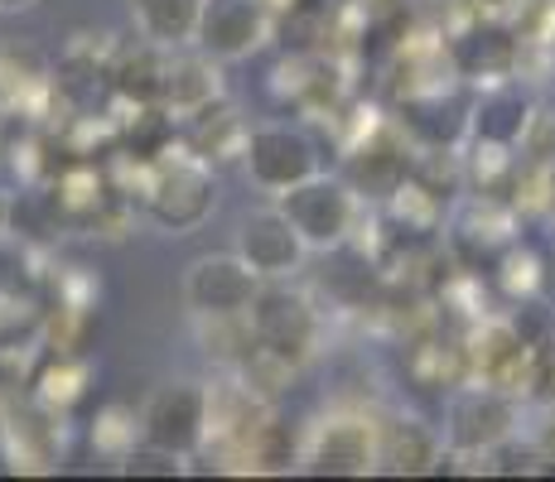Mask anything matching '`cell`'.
<instances>
[{
    "instance_id": "cell-13",
    "label": "cell",
    "mask_w": 555,
    "mask_h": 482,
    "mask_svg": "<svg viewBox=\"0 0 555 482\" xmlns=\"http://www.w3.org/2000/svg\"><path fill=\"white\" fill-rule=\"evenodd\" d=\"M135 19V35L151 49H179L194 44L198 19H203V0H126Z\"/></svg>"
},
{
    "instance_id": "cell-11",
    "label": "cell",
    "mask_w": 555,
    "mask_h": 482,
    "mask_svg": "<svg viewBox=\"0 0 555 482\" xmlns=\"http://www.w3.org/2000/svg\"><path fill=\"white\" fill-rule=\"evenodd\" d=\"M450 444L421 420H397L382 430V468L387 473H405V478H421V473H435L444 464Z\"/></svg>"
},
{
    "instance_id": "cell-14",
    "label": "cell",
    "mask_w": 555,
    "mask_h": 482,
    "mask_svg": "<svg viewBox=\"0 0 555 482\" xmlns=\"http://www.w3.org/2000/svg\"><path fill=\"white\" fill-rule=\"evenodd\" d=\"M44 82H49V63L35 44H20V39L0 44V112L25 106L35 92H44Z\"/></svg>"
},
{
    "instance_id": "cell-7",
    "label": "cell",
    "mask_w": 555,
    "mask_h": 482,
    "mask_svg": "<svg viewBox=\"0 0 555 482\" xmlns=\"http://www.w3.org/2000/svg\"><path fill=\"white\" fill-rule=\"evenodd\" d=\"M517 434V401L503 386H468L450 405V430L444 444L464 448V454H498L507 439Z\"/></svg>"
},
{
    "instance_id": "cell-4",
    "label": "cell",
    "mask_w": 555,
    "mask_h": 482,
    "mask_svg": "<svg viewBox=\"0 0 555 482\" xmlns=\"http://www.w3.org/2000/svg\"><path fill=\"white\" fill-rule=\"evenodd\" d=\"M261 285L237 251H212L184 271V304L194 318H247Z\"/></svg>"
},
{
    "instance_id": "cell-16",
    "label": "cell",
    "mask_w": 555,
    "mask_h": 482,
    "mask_svg": "<svg viewBox=\"0 0 555 482\" xmlns=\"http://www.w3.org/2000/svg\"><path fill=\"white\" fill-rule=\"evenodd\" d=\"M92 444L106 448V454H131L135 444H141V420L135 415H126V411H102V430H92Z\"/></svg>"
},
{
    "instance_id": "cell-18",
    "label": "cell",
    "mask_w": 555,
    "mask_h": 482,
    "mask_svg": "<svg viewBox=\"0 0 555 482\" xmlns=\"http://www.w3.org/2000/svg\"><path fill=\"white\" fill-rule=\"evenodd\" d=\"M10 222H15V198H10V193H5V188H0V242H5Z\"/></svg>"
},
{
    "instance_id": "cell-17",
    "label": "cell",
    "mask_w": 555,
    "mask_h": 482,
    "mask_svg": "<svg viewBox=\"0 0 555 482\" xmlns=\"http://www.w3.org/2000/svg\"><path fill=\"white\" fill-rule=\"evenodd\" d=\"M527 395L555 405V348H531V377H527Z\"/></svg>"
},
{
    "instance_id": "cell-10",
    "label": "cell",
    "mask_w": 555,
    "mask_h": 482,
    "mask_svg": "<svg viewBox=\"0 0 555 482\" xmlns=\"http://www.w3.org/2000/svg\"><path fill=\"white\" fill-rule=\"evenodd\" d=\"M309 473H334V478H362L382 468V430L372 420H324L305 444Z\"/></svg>"
},
{
    "instance_id": "cell-20",
    "label": "cell",
    "mask_w": 555,
    "mask_h": 482,
    "mask_svg": "<svg viewBox=\"0 0 555 482\" xmlns=\"http://www.w3.org/2000/svg\"><path fill=\"white\" fill-rule=\"evenodd\" d=\"M261 5H271V10H285V5H295V0H261Z\"/></svg>"
},
{
    "instance_id": "cell-21",
    "label": "cell",
    "mask_w": 555,
    "mask_h": 482,
    "mask_svg": "<svg viewBox=\"0 0 555 482\" xmlns=\"http://www.w3.org/2000/svg\"><path fill=\"white\" fill-rule=\"evenodd\" d=\"M551 78H555V39H551Z\"/></svg>"
},
{
    "instance_id": "cell-15",
    "label": "cell",
    "mask_w": 555,
    "mask_h": 482,
    "mask_svg": "<svg viewBox=\"0 0 555 482\" xmlns=\"http://www.w3.org/2000/svg\"><path fill=\"white\" fill-rule=\"evenodd\" d=\"M527 126H531V106L517 92H488L483 106H478L474 131H478V141L517 145V141H527Z\"/></svg>"
},
{
    "instance_id": "cell-1",
    "label": "cell",
    "mask_w": 555,
    "mask_h": 482,
    "mask_svg": "<svg viewBox=\"0 0 555 482\" xmlns=\"http://www.w3.org/2000/svg\"><path fill=\"white\" fill-rule=\"evenodd\" d=\"M218 208V184H212L208 159L198 155H175L159 159L145 184V218L151 227H159L165 237H189Z\"/></svg>"
},
{
    "instance_id": "cell-9",
    "label": "cell",
    "mask_w": 555,
    "mask_h": 482,
    "mask_svg": "<svg viewBox=\"0 0 555 482\" xmlns=\"http://www.w3.org/2000/svg\"><path fill=\"white\" fill-rule=\"evenodd\" d=\"M232 251H237L261 281H291L305 265L309 246L300 232H295V222L281 212V203H275V208L247 212V218L237 222V246H232Z\"/></svg>"
},
{
    "instance_id": "cell-8",
    "label": "cell",
    "mask_w": 555,
    "mask_h": 482,
    "mask_svg": "<svg viewBox=\"0 0 555 482\" xmlns=\"http://www.w3.org/2000/svg\"><path fill=\"white\" fill-rule=\"evenodd\" d=\"M251 334L261 348L281 352V357L300 362L309 348H314V334H319V314L314 304L300 295V289H285L281 281H266L261 295L251 304Z\"/></svg>"
},
{
    "instance_id": "cell-12",
    "label": "cell",
    "mask_w": 555,
    "mask_h": 482,
    "mask_svg": "<svg viewBox=\"0 0 555 482\" xmlns=\"http://www.w3.org/2000/svg\"><path fill=\"white\" fill-rule=\"evenodd\" d=\"M218 92H222L218 58H208L203 49H198V58H175L159 73V96H165V106L175 116H198L203 106L218 102Z\"/></svg>"
},
{
    "instance_id": "cell-19",
    "label": "cell",
    "mask_w": 555,
    "mask_h": 482,
    "mask_svg": "<svg viewBox=\"0 0 555 482\" xmlns=\"http://www.w3.org/2000/svg\"><path fill=\"white\" fill-rule=\"evenodd\" d=\"M39 0H0V10H5V15H20V10H35Z\"/></svg>"
},
{
    "instance_id": "cell-3",
    "label": "cell",
    "mask_w": 555,
    "mask_h": 482,
    "mask_svg": "<svg viewBox=\"0 0 555 482\" xmlns=\"http://www.w3.org/2000/svg\"><path fill=\"white\" fill-rule=\"evenodd\" d=\"M242 169L247 179L261 193H291L295 184L319 174V145L309 141L300 126H285V121H271V126H256L247 131V145H242Z\"/></svg>"
},
{
    "instance_id": "cell-2",
    "label": "cell",
    "mask_w": 555,
    "mask_h": 482,
    "mask_svg": "<svg viewBox=\"0 0 555 482\" xmlns=\"http://www.w3.org/2000/svg\"><path fill=\"white\" fill-rule=\"evenodd\" d=\"M281 212L295 222V232L305 237L309 251H338V246L353 242L362 203L358 188L348 179H334L319 169L314 179L295 184L291 193H281Z\"/></svg>"
},
{
    "instance_id": "cell-5",
    "label": "cell",
    "mask_w": 555,
    "mask_h": 482,
    "mask_svg": "<svg viewBox=\"0 0 555 482\" xmlns=\"http://www.w3.org/2000/svg\"><path fill=\"white\" fill-rule=\"evenodd\" d=\"M141 439L169 454H198L208 444V386L198 381H165L151 391L141 411Z\"/></svg>"
},
{
    "instance_id": "cell-6",
    "label": "cell",
    "mask_w": 555,
    "mask_h": 482,
    "mask_svg": "<svg viewBox=\"0 0 555 482\" xmlns=\"http://www.w3.org/2000/svg\"><path fill=\"white\" fill-rule=\"evenodd\" d=\"M275 10L261 0H203L194 44L218 63H242L271 44Z\"/></svg>"
}]
</instances>
